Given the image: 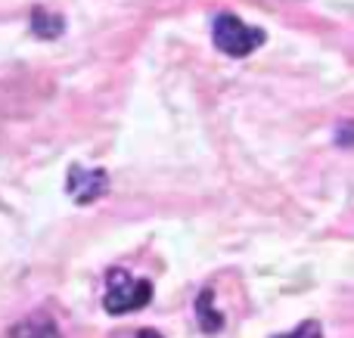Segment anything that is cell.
I'll list each match as a JSON object with an SVG mask.
<instances>
[{"mask_svg": "<svg viewBox=\"0 0 354 338\" xmlns=\"http://www.w3.org/2000/svg\"><path fill=\"white\" fill-rule=\"evenodd\" d=\"M149 298H153V283H149V279L131 277L122 267L106 273L103 308L109 310V314L122 317V314H131V310H140L149 304Z\"/></svg>", "mask_w": 354, "mask_h": 338, "instance_id": "obj_1", "label": "cell"}, {"mask_svg": "<svg viewBox=\"0 0 354 338\" xmlns=\"http://www.w3.org/2000/svg\"><path fill=\"white\" fill-rule=\"evenodd\" d=\"M212 41L214 47L221 50V53L227 56H249L252 50H258L264 43V31L261 28H252V25H245L239 16H233V12H221L218 19H214L212 25Z\"/></svg>", "mask_w": 354, "mask_h": 338, "instance_id": "obj_2", "label": "cell"}, {"mask_svg": "<svg viewBox=\"0 0 354 338\" xmlns=\"http://www.w3.org/2000/svg\"><path fill=\"white\" fill-rule=\"evenodd\" d=\"M109 190V177L103 168H72L68 171V196L81 205L97 202Z\"/></svg>", "mask_w": 354, "mask_h": 338, "instance_id": "obj_3", "label": "cell"}, {"mask_svg": "<svg viewBox=\"0 0 354 338\" xmlns=\"http://www.w3.org/2000/svg\"><path fill=\"white\" fill-rule=\"evenodd\" d=\"M62 28H66V22H62V16H56V12L44 10V6H37V10L31 12V31H35L37 37H44V41L59 37Z\"/></svg>", "mask_w": 354, "mask_h": 338, "instance_id": "obj_4", "label": "cell"}, {"mask_svg": "<svg viewBox=\"0 0 354 338\" xmlns=\"http://www.w3.org/2000/svg\"><path fill=\"white\" fill-rule=\"evenodd\" d=\"M212 289H205L199 298H196V314H199V326L205 329V332H218L221 326H224V317L221 314H214V308H212Z\"/></svg>", "mask_w": 354, "mask_h": 338, "instance_id": "obj_5", "label": "cell"}, {"mask_svg": "<svg viewBox=\"0 0 354 338\" xmlns=\"http://www.w3.org/2000/svg\"><path fill=\"white\" fill-rule=\"evenodd\" d=\"M10 338H59V332H56V326L47 320H31V323L12 326Z\"/></svg>", "mask_w": 354, "mask_h": 338, "instance_id": "obj_6", "label": "cell"}, {"mask_svg": "<svg viewBox=\"0 0 354 338\" xmlns=\"http://www.w3.org/2000/svg\"><path fill=\"white\" fill-rule=\"evenodd\" d=\"M270 338H324V329H320L317 320H308V323H301V326H295L292 332L270 335Z\"/></svg>", "mask_w": 354, "mask_h": 338, "instance_id": "obj_7", "label": "cell"}, {"mask_svg": "<svg viewBox=\"0 0 354 338\" xmlns=\"http://www.w3.org/2000/svg\"><path fill=\"white\" fill-rule=\"evenodd\" d=\"M137 338H162V335H159V332H153V329H143V332L137 335Z\"/></svg>", "mask_w": 354, "mask_h": 338, "instance_id": "obj_8", "label": "cell"}]
</instances>
